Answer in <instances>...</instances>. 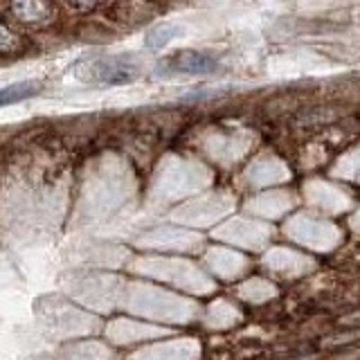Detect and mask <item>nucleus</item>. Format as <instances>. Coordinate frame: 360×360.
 Masks as SVG:
<instances>
[{
    "instance_id": "obj_1",
    "label": "nucleus",
    "mask_w": 360,
    "mask_h": 360,
    "mask_svg": "<svg viewBox=\"0 0 360 360\" xmlns=\"http://www.w3.org/2000/svg\"><path fill=\"white\" fill-rule=\"evenodd\" d=\"M77 75L86 82L95 84H129L138 77L140 68L133 63L131 56H99V59H86L77 63Z\"/></svg>"
},
{
    "instance_id": "obj_2",
    "label": "nucleus",
    "mask_w": 360,
    "mask_h": 360,
    "mask_svg": "<svg viewBox=\"0 0 360 360\" xmlns=\"http://www.w3.org/2000/svg\"><path fill=\"white\" fill-rule=\"evenodd\" d=\"M162 65L172 72H189V75H205V72H214L219 68L217 59H212L207 54H196V52L176 54L174 59H167Z\"/></svg>"
},
{
    "instance_id": "obj_3",
    "label": "nucleus",
    "mask_w": 360,
    "mask_h": 360,
    "mask_svg": "<svg viewBox=\"0 0 360 360\" xmlns=\"http://www.w3.org/2000/svg\"><path fill=\"white\" fill-rule=\"evenodd\" d=\"M37 93H39L37 82H20V84H11L7 88H0V108L16 104V101H22Z\"/></svg>"
},
{
    "instance_id": "obj_4",
    "label": "nucleus",
    "mask_w": 360,
    "mask_h": 360,
    "mask_svg": "<svg viewBox=\"0 0 360 360\" xmlns=\"http://www.w3.org/2000/svg\"><path fill=\"white\" fill-rule=\"evenodd\" d=\"M176 30L174 27H160V30H155V32H151L149 34V39H146V45H149V48H160V45H165L169 39H172V37H169V34H174Z\"/></svg>"
}]
</instances>
